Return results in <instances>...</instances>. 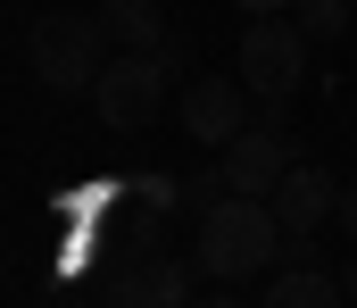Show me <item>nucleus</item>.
<instances>
[{
  "label": "nucleus",
  "mask_w": 357,
  "mask_h": 308,
  "mask_svg": "<svg viewBox=\"0 0 357 308\" xmlns=\"http://www.w3.org/2000/svg\"><path fill=\"white\" fill-rule=\"evenodd\" d=\"M274 258H282V217H274V200L225 192V200L199 217V275H216V284H258Z\"/></svg>",
  "instance_id": "obj_1"
},
{
  "label": "nucleus",
  "mask_w": 357,
  "mask_h": 308,
  "mask_svg": "<svg viewBox=\"0 0 357 308\" xmlns=\"http://www.w3.org/2000/svg\"><path fill=\"white\" fill-rule=\"evenodd\" d=\"M108 25L100 17H75V8H50L33 34H25V59H33V75H42V92L59 101V92H91L100 84V67H108Z\"/></svg>",
  "instance_id": "obj_2"
},
{
  "label": "nucleus",
  "mask_w": 357,
  "mask_h": 308,
  "mask_svg": "<svg viewBox=\"0 0 357 308\" xmlns=\"http://www.w3.org/2000/svg\"><path fill=\"white\" fill-rule=\"evenodd\" d=\"M241 84L266 108H282L307 84V25L299 17H250L241 25Z\"/></svg>",
  "instance_id": "obj_3"
},
{
  "label": "nucleus",
  "mask_w": 357,
  "mask_h": 308,
  "mask_svg": "<svg viewBox=\"0 0 357 308\" xmlns=\"http://www.w3.org/2000/svg\"><path fill=\"white\" fill-rule=\"evenodd\" d=\"M167 67H158V50H116L108 67H100V84H91V108H100V125L108 133H142L158 108H167Z\"/></svg>",
  "instance_id": "obj_4"
},
{
  "label": "nucleus",
  "mask_w": 357,
  "mask_h": 308,
  "mask_svg": "<svg viewBox=\"0 0 357 308\" xmlns=\"http://www.w3.org/2000/svg\"><path fill=\"white\" fill-rule=\"evenodd\" d=\"M291 159H299V150H291V133H282V125H241V133L225 142V159H216V167H225V184H233V192L274 200V184L291 175Z\"/></svg>",
  "instance_id": "obj_5"
},
{
  "label": "nucleus",
  "mask_w": 357,
  "mask_h": 308,
  "mask_svg": "<svg viewBox=\"0 0 357 308\" xmlns=\"http://www.w3.org/2000/svg\"><path fill=\"white\" fill-rule=\"evenodd\" d=\"M241 125H250V84H233V75H191L183 84V133L191 142L225 150Z\"/></svg>",
  "instance_id": "obj_6"
},
{
  "label": "nucleus",
  "mask_w": 357,
  "mask_h": 308,
  "mask_svg": "<svg viewBox=\"0 0 357 308\" xmlns=\"http://www.w3.org/2000/svg\"><path fill=\"white\" fill-rule=\"evenodd\" d=\"M274 217H282V233H316V225L341 217V184L316 159H291V175L274 184Z\"/></svg>",
  "instance_id": "obj_7"
},
{
  "label": "nucleus",
  "mask_w": 357,
  "mask_h": 308,
  "mask_svg": "<svg viewBox=\"0 0 357 308\" xmlns=\"http://www.w3.org/2000/svg\"><path fill=\"white\" fill-rule=\"evenodd\" d=\"M100 25H108V42H116V50H158V42H167L158 0H108V8H100Z\"/></svg>",
  "instance_id": "obj_8"
},
{
  "label": "nucleus",
  "mask_w": 357,
  "mask_h": 308,
  "mask_svg": "<svg viewBox=\"0 0 357 308\" xmlns=\"http://www.w3.org/2000/svg\"><path fill=\"white\" fill-rule=\"evenodd\" d=\"M291 17L307 25V42H333V34H349L357 0H291Z\"/></svg>",
  "instance_id": "obj_9"
},
{
  "label": "nucleus",
  "mask_w": 357,
  "mask_h": 308,
  "mask_svg": "<svg viewBox=\"0 0 357 308\" xmlns=\"http://www.w3.org/2000/svg\"><path fill=\"white\" fill-rule=\"evenodd\" d=\"M225 192H233V184H225V167H199V175H183V208H199V217L225 200Z\"/></svg>",
  "instance_id": "obj_10"
},
{
  "label": "nucleus",
  "mask_w": 357,
  "mask_h": 308,
  "mask_svg": "<svg viewBox=\"0 0 357 308\" xmlns=\"http://www.w3.org/2000/svg\"><path fill=\"white\" fill-rule=\"evenodd\" d=\"M274 267H316V233H282V258Z\"/></svg>",
  "instance_id": "obj_11"
},
{
  "label": "nucleus",
  "mask_w": 357,
  "mask_h": 308,
  "mask_svg": "<svg viewBox=\"0 0 357 308\" xmlns=\"http://www.w3.org/2000/svg\"><path fill=\"white\" fill-rule=\"evenodd\" d=\"M333 225H349V233H357V184H341V217H333Z\"/></svg>",
  "instance_id": "obj_12"
},
{
  "label": "nucleus",
  "mask_w": 357,
  "mask_h": 308,
  "mask_svg": "<svg viewBox=\"0 0 357 308\" xmlns=\"http://www.w3.org/2000/svg\"><path fill=\"white\" fill-rule=\"evenodd\" d=\"M291 0H241V17H282Z\"/></svg>",
  "instance_id": "obj_13"
},
{
  "label": "nucleus",
  "mask_w": 357,
  "mask_h": 308,
  "mask_svg": "<svg viewBox=\"0 0 357 308\" xmlns=\"http://www.w3.org/2000/svg\"><path fill=\"white\" fill-rule=\"evenodd\" d=\"M341 292H349V300H357V258H349V275H341Z\"/></svg>",
  "instance_id": "obj_14"
}]
</instances>
